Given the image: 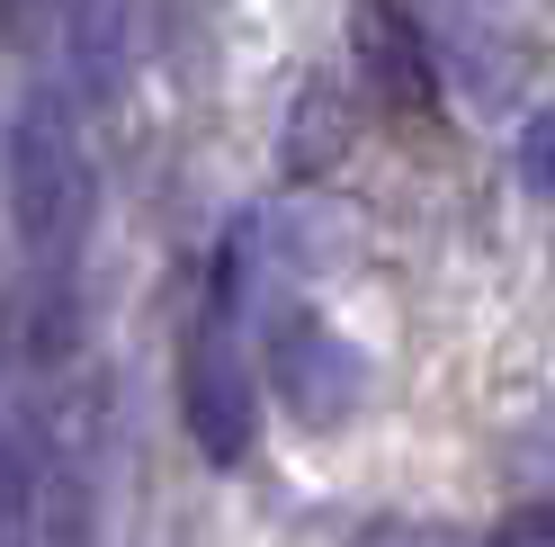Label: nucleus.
I'll use <instances>...</instances> for the list:
<instances>
[{"label":"nucleus","mask_w":555,"mask_h":547,"mask_svg":"<svg viewBox=\"0 0 555 547\" xmlns=\"http://www.w3.org/2000/svg\"><path fill=\"white\" fill-rule=\"evenodd\" d=\"M0 207L18 243V351L63 368L81 341V243H90V144L63 90H27L0 135Z\"/></svg>","instance_id":"f257e3e1"},{"label":"nucleus","mask_w":555,"mask_h":547,"mask_svg":"<svg viewBox=\"0 0 555 547\" xmlns=\"http://www.w3.org/2000/svg\"><path fill=\"white\" fill-rule=\"evenodd\" d=\"M251 225H233L216 243V269H206V296H197V323L180 341V422L197 440L206 467H242L260 440V368L242 351V305H251Z\"/></svg>","instance_id":"f03ea898"},{"label":"nucleus","mask_w":555,"mask_h":547,"mask_svg":"<svg viewBox=\"0 0 555 547\" xmlns=\"http://www.w3.org/2000/svg\"><path fill=\"white\" fill-rule=\"evenodd\" d=\"M260 378L287 395V414L305 431H332V422H350L359 414V386H367V368L359 351L340 341L314 305H287V315L269 323V351H260Z\"/></svg>","instance_id":"7ed1b4c3"},{"label":"nucleus","mask_w":555,"mask_h":547,"mask_svg":"<svg viewBox=\"0 0 555 547\" xmlns=\"http://www.w3.org/2000/svg\"><path fill=\"white\" fill-rule=\"evenodd\" d=\"M350 54H359V81L386 99V109H430V99H439L430 27L412 18L403 0H359V10H350Z\"/></svg>","instance_id":"20e7f679"},{"label":"nucleus","mask_w":555,"mask_h":547,"mask_svg":"<svg viewBox=\"0 0 555 547\" xmlns=\"http://www.w3.org/2000/svg\"><path fill=\"white\" fill-rule=\"evenodd\" d=\"M340 153H350V109H340L332 81H305L296 109H287V170L296 180H323Z\"/></svg>","instance_id":"39448f33"},{"label":"nucleus","mask_w":555,"mask_h":547,"mask_svg":"<svg viewBox=\"0 0 555 547\" xmlns=\"http://www.w3.org/2000/svg\"><path fill=\"white\" fill-rule=\"evenodd\" d=\"M511 170H519V180H529L538 198H555V99H546V109H538L529 126H519V144H511Z\"/></svg>","instance_id":"423d86ee"},{"label":"nucleus","mask_w":555,"mask_h":547,"mask_svg":"<svg viewBox=\"0 0 555 547\" xmlns=\"http://www.w3.org/2000/svg\"><path fill=\"white\" fill-rule=\"evenodd\" d=\"M54 27V0H0V37H18V46H37Z\"/></svg>","instance_id":"0eeeda50"},{"label":"nucleus","mask_w":555,"mask_h":547,"mask_svg":"<svg viewBox=\"0 0 555 547\" xmlns=\"http://www.w3.org/2000/svg\"><path fill=\"white\" fill-rule=\"evenodd\" d=\"M359 547H457V538H439V530H412V521H386V530H367Z\"/></svg>","instance_id":"6e6552de"}]
</instances>
